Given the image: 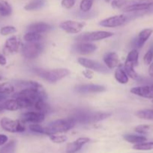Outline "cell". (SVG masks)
I'll return each mask as SVG.
<instances>
[{"label": "cell", "mask_w": 153, "mask_h": 153, "mask_svg": "<svg viewBox=\"0 0 153 153\" xmlns=\"http://www.w3.org/2000/svg\"><path fill=\"white\" fill-rule=\"evenodd\" d=\"M34 72L50 83H55L61 79H64L70 74L69 70L65 68L53 69L51 70H45L40 68H34Z\"/></svg>", "instance_id": "3"}, {"label": "cell", "mask_w": 153, "mask_h": 153, "mask_svg": "<svg viewBox=\"0 0 153 153\" xmlns=\"http://www.w3.org/2000/svg\"><path fill=\"white\" fill-rule=\"evenodd\" d=\"M8 137L5 134H0V146H2V145L5 144L8 141Z\"/></svg>", "instance_id": "41"}, {"label": "cell", "mask_w": 153, "mask_h": 153, "mask_svg": "<svg viewBox=\"0 0 153 153\" xmlns=\"http://www.w3.org/2000/svg\"><path fill=\"white\" fill-rule=\"evenodd\" d=\"M1 127L6 131L10 133H21L25 131L23 123L19 120H11L8 117H3L0 120Z\"/></svg>", "instance_id": "9"}, {"label": "cell", "mask_w": 153, "mask_h": 153, "mask_svg": "<svg viewBox=\"0 0 153 153\" xmlns=\"http://www.w3.org/2000/svg\"><path fill=\"white\" fill-rule=\"evenodd\" d=\"M30 131L32 132L38 133V134H46V129L45 127L40 126L39 123H32L29 125Z\"/></svg>", "instance_id": "34"}, {"label": "cell", "mask_w": 153, "mask_h": 153, "mask_svg": "<svg viewBox=\"0 0 153 153\" xmlns=\"http://www.w3.org/2000/svg\"><path fill=\"white\" fill-rule=\"evenodd\" d=\"M76 0H62L61 4L64 8L70 9L75 4Z\"/></svg>", "instance_id": "39"}, {"label": "cell", "mask_w": 153, "mask_h": 153, "mask_svg": "<svg viewBox=\"0 0 153 153\" xmlns=\"http://www.w3.org/2000/svg\"><path fill=\"white\" fill-rule=\"evenodd\" d=\"M75 125L76 122L71 117L66 119L57 120L50 123L46 126H45L46 134L50 136V134H57V133L65 132L73 128Z\"/></svg>", "instance_id": "2"}, {"label": "cell", "mask_w": 153, "mask_h": 153, "mask_svg": "<svg viewBox=\"0 0 153 153\" xmlns=\"http://www.w3.org/2000/svg\"><path fill=\"white\" fill-rule=\"evenodd\" d=\"M123 138L124 139V140L128 142V143H134V144L143 143V142L146 141L147 140L146 137H144V136L135 135V134H124V135L123 136Z\"/></svg>", "instance_id": "23"}, {"label": "cell", "mask_w": 153, "mask_h": 153, "mask_svg": "<svg viewBox=\"0 0 153 153\" xmlns=\"http://www.w3.org/2000/svg\"><path fill=\"white\" fill-rule=\"evenodd\" d=\"M104 1L105 2H106V3H109V2H110L112 0H104Z\"/></svg>", "instance_id": "45"}, {"label": "cell", "mask_w": 153, "mask_h": 153, "mask_svg": "<svg viewBox=\"0 0 153 153\" xmlns=\"http://www.w3.org/2000/svg\"><path fill=\"white\" fill-rule=\"evenodd\" d=\"M152 102H153V100H152Z\"/></svg>", "instance_id": "49"}, {"label": "cell", "mask_w": 153, "mask_h": 153, "mask_svg": "<svg viewBox=\"0 0 153 153\" xmlns=\"http://www.w3.org/2000/svg\"><path fill=\"white\" fill-rule=\"evenodd\" d=\"M97 46L91 42H77L74 46L75 52L82 55H88L97 49Z\"/></svg>", "instance_id": "16"}, {"label": "cell", "mask_w": 153, "mask_h": 153, "mask_svg": "<svg viewBox=\"0 0 153 153\" xmlns=\"http://www.w3.org/2000/svg\"><path fill=\"white\" fill-rule=\"evenodd\" d=\"M103 60L105 65L110 70H112V69H114L119 66L118 55L115 52H110L105 54L103 58Z\"/></svg>", "instance_id": "19"}, {"label": "cell", "mask_w": 153, "mask_h": 153, "mask_svg": "<svg viewBox=\"0 0 153 153\" xmlns=\"http://www.w3.org/2000/svg\"><path fill=\"white\" fill-rule=\"evenodd\" d=\"M2 111H3V109L2 108V104H0V112H1Z\"/></svg>", "instance_id": "46"}, {"label": "cell", "mask_w": 153, "mask_h": 153, "mask_svg": "<svg viewBox=\"0 0 153 153\" xmlns=\"http://www.w3.org/2000/svg\"><path fill=\"white\" fill-rule=\"evenodd\" d=\"M153 7V0H129L128 4L122 8L124 13L148 10Z\"/></svg>", "instance_id": "4"}, {"label": "cell", "mask_w": 153, "mask_h": 153, "mask_svg": "<svg viewBox=\"0 0 153 153\" xmlns=\"http://www.w3.org/2000/svg\"><path fill=\"white\" fill-rule=\"evenodd\" d=\"M82 75H83L86 79H92L93 78V76H94V73H93L92 70H90L89 69H87V70L82 71Z\"/></svg>", "instance_id": "40"}, {"label": "cell", "mask_w": 153, "mask_h": 153, "mask_svg": "<svg viewBox=\"0 0 153 153\" xmlns=\"http://www.w3.org/2000/svg\"><path fill=\"white\" fill-rule=\"evenodd\" d=\"M94 3V0H81L80 4V9L81 11H90Z\"/></svg>", "instance_id": "33"}, {"label": "cell", "mask_w": 153, "mask_h": 153, "mask_svg": "<svg viewBox=\"0 0 153 153\" xmlns=\"http://www.w3.org/2000/svg\"><path fill=\"white\" fill-rule=\"evenodd\" d=\"M16 142L12 140L0 149V153H14L16 150Z\"/></svg>", "instance_id": "31"}, {"label": "cell", "mask_w": 153, "mask_h": 153, "mask_svg": "<svg viewBox=\"0 0 153 153\" xmlns=\"http://www.w3.org/2000/svg\"><path fill=\"white\" fill-rule=\"evenodd\" d=\"M136 117L142 120H153V109H142L136 112Z\"/></svg>", "instance_id": "27"}, {"label": "cell", "mask_w": 153, "mask_h": 153, "mask_svg": "<svg viewBox=\"0 0 153 153\" xmlns=\"http://www.w3.org/2000/svg\"><path fill=\"white\" fill-rule=\"evenodd\" d=\"M51 29H52V26L50 24L44 22L32 23L27 27V31L38 33V34L47 32V31H50Z\"/></svg>", "instance_id": "20"}, {"label": "cell", "mask_w": 153, "mask_h": 153, "mask_svg": "<svg viewBox=\"0 0 153 153\" xmlns=\"http://www.w3.org/2000/svg\"><path fill=\"white\" fill-rule=\"evenodd\" d=\"M134 131L136 133L140 134H148L153 132V126L152 125H139L134 128Z\"/></svg>", "instance_id": "29"}, {"label": "cell", "mask_w": 153, "mask_h": 153, "mask_svg": "<svg viewBox=\"0 0 153 153\" xmlns=\"http://www.w3.org/2000/svg\"><path fill=\"white\" fill-rule=\"evenodd\" d=\"M14 86L11 83L9 82H4V83L0 84V94H11L14 92Z\"/></svg>", "instance_id": "30"}, {"label": "cell", "mask_w": 153, "mask_h": 153, "mask_svg": "<svg viewBox=\"0 0 153 153\" xmlns=\"http://www.w3.org/2000/svg\"><path fill=\"white\" fill-rule=\"evenodd\" d=\"M21 47V40L17 36H13L5 41L4 52L7 54L15 53L20 50Z\"/></svg>", "instance_id": "14"}, {"label": "cell", "mask_w": 153, "mask_h": 153, "mask_svg": "<svg viewBox=\"0 0 153 153\" xmlns=\"http://www.w3.org/2000/svg\"><path fill=\"white\" fill-rule=\"evenodd\" d=\"M43 39V35L41 34L35 32L27 31L24 35V40L26 42H40Z\"/></svg>", "instance_id": "28"}, {"label": "cell", "mask_w": 153, "mask_h": 153, "mask_svg": "<svg viewBox=\"0 0 153 153\" xmlns=\"http://www.w3.org/2000/svg\"><path fill=\"white\" fill-rule=\"evenodd\" d=\"M90 141V139L88 137H80L77 140L68 143L66 146V152L67 153H75L82 149V146Z\"/></svg>", "instance_id": "18"}, {"label": "cell", "mask_w": 153, "mask_h": 153, "mask_svg": "<svg viewBox=\"0 0 153 153\" xmlns=\"http://www.w3.org/2000/svg\"><path fill=\"white\" fill-rule=\"evenodd\" d=\"M114 77H115L116 80L120 84H127L128 82L129 77L128 76L127 73H125L124 70L122 68H117L115 70V73H114Z\"/></svg>", "instance_id": "22"}, {"label": "cell", "mask_w": 153, "mask_h": 153, "mask_svg": "<svg viewBox=\"0 0 153 153\" xmlns=\"http://www.w3.org/2000/svg\"><path fill=\"white\" fill-rule=\"evenodd\" d=\"M16 32V28L12 25H6V26L2 27L0 29V34L3 36L8 35V34H14Z\"/></svg>", "instance_id": "36"}, {"label": "cell", "mask_w": 153, "mask_h": 153, "mask_svg": "<svg viewBox=\"0 0 153 153\" xmlns=\"http://www.w3.org/2000/svg\"><path fill=\"white\" fill-rule=\"evenodd\" d=\"M85 22H76L74 20H66L59 25L60 28L68 34H78L85 26Z\"/></svg>", "instance_id": "11"}, {"label": "cell", "mask_w": 153, "mask_h": 153, "mask_svg": "<svg viewBox=\"0 0 153 153\" xmlns=\"http://www.w3.org/2000/svg\"><path fill=\"white\" fill-rule=\"evenodd\" d=\"M7 64V60L3 55L0 54V65L4 66Z\"/></svg>", "instance_id": "42"}, {"label": "cell", "mask_w": 153, "mask_h": 153, "mask_svg": "<svg viewBox=\"0 0 153 153\" xmlns=\"http://www.w3.org/2000/svg\"><path fill=\"white\" fill-rule=\"evenodd\" d=\"M110 116H111L110 113L98 111L92 112L80 109V110H76L71 115V117L74 120L76 123L92 124L106 119Z\"/></svg>", "instance_id": "1"}, {"label": "cell", "mask_w": 153, "mask_h": 153, "mask_svg": "<svg viewBox=\"0 0 153 153\" xmlns=\"http://www.w3.org/2000/svg\"><path fill=\"white\" fill-rule=\"evenodd\" d=\"M148 11H152V12H153V7H152V8L150 9V10H148Z\"/></svg>", "instance_id": "47"}, {"label": "cell", "mask_w": 153, "mask_h": 153, "mask_svg": "<svg viewBox=\"0 0 153 153\" xmlns=\"http://www.w3.org/2000/svg\"><path fill=\"white\" fill-rule=\"evenodd\" d=\"M148 75L151 77H153V62H152L149 64V67H148Z\"/></svg>", "instance_id": "43"}, {"label": "cell", "mask_w": 153, "mask_h": 153, "mask_svg": "<svg viewBox=\"0 0 153 153\" xmlns=\"http://www.w3.org/2000/svg\"><path fill=\"white\" fill-rule=\"evenodd\" d=\"M134 66L133 64H130L128 62H124V70L125 71V73H127L128 76L130 79H134V80L136 81H140L141 78L139 75L136 73V72L134 70Z\"/></svg>", "instance_id": "21"}, {"label": "cell", "mask_w": 153, "mask_h": 153, "mask_svg": "<svg viewBox=\"0 0 153 153\" xmlns=\"http://www.w3.org/2000/svg\"><path fill=\"white\" fill-rule=\"evenodd\" d=\"M12 7L5 0H0V15L2 16H8L11 14Z\"/></svg>", "instance_id": "25"}, {"label": "cell", "mask_w": 153, "mask_h": 153, "mask_svg": "<svg viewBox=\"0 0 153 153\" xmlns=\"http://www.w3.org/2000/svg\"><path fill=\"white\" fill-rule=\"evenodd\" d=\"M106 91L105 87L99 85H80L75 87V91L79 94H95Z\"/></svg>", "instance_id": "13"}, {"label": "cell", "mask_w": 153, "mask_h": 153, "mask_svg": "<svg viewBox=\"0 0 153 153\" xmlns=\"http://www.w3.org/2000/svg\"><path fill=\"white\" fill-rule=\"evenodd\" d=\"M112 36H113V33L110 31H90V32H86L76 36L75 37V40L77 42H93L104 40Z\"/></svg>", "instance_id": "5"}, {"label": "cell", "mask_w": 153, "mask_h": 153, "mask_svg": "<svg viewBox=\"0 0 153 153\" xmlns=\"http://www.w3.org/2000/svg\"><path fill=\"white\" fill-rule=\"evenodd\" d=\"M153 61V45L150 46L143 57V61L146 64L148 65Z\"/></svg>", "instance_id": "37"}, {"label": "cell", "mask_w": 153, "mask_h": 153, "mask_svg": "<svg viewBox=\"0 0 153 153\" xmlns=\"http://www.w3.org/2000/svg\"><path fill=\"white\" fill-rule=\"evenodd\" d=\"M49 137L51 141H52L55 143H64V142L67 141L68 140L67 136L62 135V134H61V135H58V134H50Z\"/></svg>", "instance_id": "35"}, {"label": "cell", "mask_w": 153, "mask_h": 153, "mask_svg": "<svg viewBox=\"0 0 153 153\" xmlns=\"http://www.w3.org/2000/svg\"><path fill=\"white\" fill-rule=\"evenodd\" d=\"M131 19V16L129 13H128V14L124 13V14L115 15L101 20L99 22V25L105 28H116L124 25Z\"/></svg>", "instance_id": "7"}, {"label": "cell", "mask_w": 153, "mask_h": 153, "mask_svg": "<svg viewBox=\"0 0 153 153\" xmlns=\"http://www.w3.org/2000/svg\"><path fill=\"white\" fill-rule=\"evenodd\" d=\"M152 32L153 30L151 28H145V29L142 30L139 33L136 39L134 40V46L135 47V49H141L146 43V42L151 37Z\"/></svg>", "instance_id": "17"}, {"label": "cell", "mask_w": 153, "mask_h": 153, "mask_svg": "<svg viewBox=\"0 0 153 153\" xmlns=\"http://www.w3.org/2000/svg\"><path fill=\"white\" fill-rule=\"evenodd\" d=\"M130 93L138 97L153 100V85L134 87L130 89Z\"/></svg>", "instance_id": "15"}, {"label": "cell", "mask_w": 153, "mask_h": 153, "mask_svg": "<svg viewBox=\"0 0 153 153\" xmlns=\"http://www.w3.org/2000/svg\"><path fill=\"white\" fill-rule=\"evenodd\" d=\"M138 61H139V52H138L137 49H132L128 55L125 61L133 64L134 67H136L138 65Z\"/></svg>", "instance_id": "26"}, {"label": "cell", "mask_w": 153, "mask_h": 153, "mask_svg": "<svg viewBox=\"0 0 153 153\" xmlns=\"http://www.w3.org/2000/svg\"><path fill=\"white\" fill-rule=\"evenodd\" d=\"M3 110L7 111H17L22 108H32V104L31 102L23 98H14L11 100H5L2 104Z\"/></svg>", "instance_id": "8"}, {"label": "cell", "mask_w": 153, "mask_h": 153, "mask_svg": "<svg viewBox=\"0 0 153 153\" xmlns=\"http://www.w3.org/2000/svg\"><path fill=\"white\" fill-rule=\"evenodd\" d=\"M77 61L81 66L86 69H89V70H92L94 71L104 73V74L110 73V69L107 68L106 65H103L102 64L94 61V60L88 59L86 58H79Z\"/></svg>", "instance_id": "10"}, {"label": "cell", "mask_w": 153, "mask_h": 153, "mask_svg": "<svg viewBox=\"0 0 153 153\" xmlns=\"http://www.w3.org/2000/svg\"><path fill=\"white\" fill-rule=\"evenodd\" d=\"M43 43L40 42H27L22 47V53L24 58L33 59L38 57L44 50Z\"/></svg>", "instance_id": "6"}, {"label": "cell", "mask_w": 153, "mask_h": 153, "mask_svg": "<svg viewBox=\"0 0 153 153\" xmlns=\"http://www.w3.org/2000/svg\"><path fill=\"white\" fill-rule=\"evenodd\" d=\"M134 149L136 150H152L153 149V142H143V143H137V144L134 145Z\"/></svg>", "instance_id": "32"}, {"label": "cell", "mask_w": 153, "mask_h": 153, "mask_svg": "<svg viewBox=\"0 0 153 153\" xmlns=\"http://www.w3.org/2000/svg\"><path fill=\"white\" fill-rule=\"evenodd\" d=\"M45 119V114L36 111L26 112L21 114L20 120L23 123H40Z\"/></svg>", "instance_id": "12"}, {"label": "cell", "mask_w": 153, "mask_h": 153, "mask_svg": "<svg viewBox=\"0 0 153 153\" xmlns=\"http://www.w3.org/2000/svg\"><path fill=\"white\" fill-rule=\"evenodd\" d=\"M2 76H0V81L2 80Z\"/></svg>", "instance_id": "48"}, {"label": "cell", "mask_w": 153, "mask_h": 153, "mask_svg": "<svg viewBox=\"0 0 153 153\" xmlns=\"http://www.w3.org/2000/svg\"><path fill=\"white\" fill-rule=\"evenodd\" d=\"M128 1L129 0H112L111 1V6L113 8H122L128 4Z\"/></svg>", "instance_id": "38"}, {"label": "cell", "mask_w": 153, "mask_h": 153, "mask_svg": "<svg viewBox=\"0 0 153 153\" xmlns=\"http://www.w3.org/2000/svg\"><path fill=\"white\" fill-rule=\"evenodd\" d=\"M45 4V0H32L24 6L26 10H36L41 8Z\"/></svg>", "instance_id": "24"}, {"label": "cell", "mask_w": 153, "mask_h": 153, "mask_svg": "<svg viewBox=\"0 0 153 153\" xmlns=\"http://www.w3.org/2000/svg\"><path fill=\"white\" fill-rule=\"evenodd\" d=\"M7 96L6 94H0V104H2L4 102V100H6L7 99Z\"/></svg>", "instance_id": "44"}]
</instances>
